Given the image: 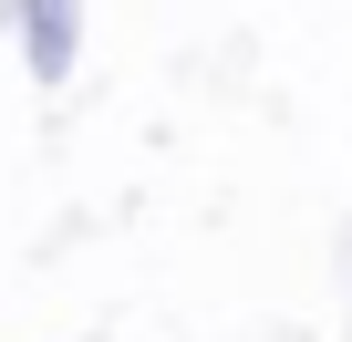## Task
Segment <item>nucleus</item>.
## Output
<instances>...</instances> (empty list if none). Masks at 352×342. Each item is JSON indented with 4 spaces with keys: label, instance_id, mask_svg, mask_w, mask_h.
Listing matches in <instances>:
<instances>
[{
    "label": "nucleus",
    "instance_id": "nucleus-1",
    "mask_svg": "<svg viewBox=\"0 0 352 342\" xmlns=\"http://www.w3.org/2000/svg\"><path fill=\"white\" fill-rule=\"evenodd\" d=\"M21 52H32L42 83H63L73 52H83V0H21Z\"/></svg>",
    "mask_w": 352,
    "mask_h": 342
}]
</instances>
